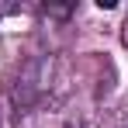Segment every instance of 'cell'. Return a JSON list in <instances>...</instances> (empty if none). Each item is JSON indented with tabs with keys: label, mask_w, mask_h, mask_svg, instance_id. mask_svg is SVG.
Returning <instances> with one entry per match:
<instances>
[]
</instances>
